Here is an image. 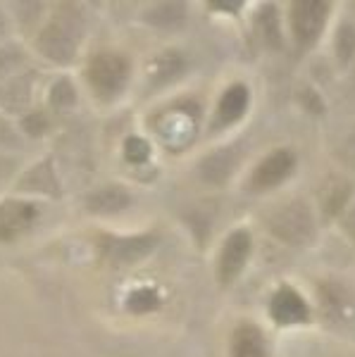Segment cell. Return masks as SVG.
Segmentation results:
<instances>
[{"instance_id": "cell-1", "label": "cell", "mask_w": 355, "mask_h": 357, "mask_svg": "<svg viewBox=\"0 0 355 357\" xmlns=\"http://www.w3.org/2000/svg\"><path fill=\"white\" fill-rule=\"evenodd\" d=\"M267 231L291 248L310 245L317 236V220L308 200L291 198L272 207L267 215Z\"/></svg>"}, {"instance_id": "cell-2", "label": "cell", "mask_w": 355, "mask_h": 357, "mask_svg": "<svg viewBox=\"0 0 355 357\" xmlns=\"http://www.w3.org/2000/svg\"><path fill=\"white\" fill-rule=\"evenodd\" d=\"M79 33H82V17L77 15V10H60L38 36V50L57 65H67L77 55Z\"/></svg>"}, {"instance_id": "cell-3", "label": "cell", "mask_w": 355, "mask_h": 357, "mask_svg": "<svg viewBox=\"0 0 355 357\" xmlns=\"http://www.w3.org/2000/svg\"><path fill=\"white\" fill-rule=\"evenodd\" d=\"M331 5L324 0H299L289 8V24L294 41L301 50L312 48L327 29Z\"/></svg>"}, {"instance_id": "cell-4", "label": "cell", "mask_w": 355, "mask_h": 357, "mask_svg": "<svg viewBox=\"0 0 355 357\" xmlns=\"http://www.w3.org/2000/svg\"><path fill=\"white\" fill-rule=\"evenodd\" d=\"M129 79V65L124 57L119 55H98L91 60L89 65V84L100 98L110 100L127 86Z\"/></svg>"}, {"instance_id": "cell-5", "label": "cell", "mask_w": 355, "mask_h": 357, "mask_svg": "<svg viewBox=\"0 0 355 357\" xmlns=\"http://www.w3.org/2000/svg\"><path fill=\"white\" fill-rule=\"evenodd\" d=\"M296 153L289 151V148H277V151L267 153L260 162L255 165L253 174L248 178V186L253 191H270V188H277L296 172Z\"/></svg>"}, {"instance_id": "cell-6", "label": "cell", "mask_w": 355, "mask_h": 357, "mask_svg": "<svg viewBox=\"0 0 355 357\" xmlns=\"http://www.w3.org/2000/svg\"><path fill=\"white\" fill-rule=\"evenodd\" d=\"M250 250H253V236L246 229H236L225 238L220 250V260H217V279L220 284H234L241 276L243 267L250 260Z\"/></svg>"}, {"instance_id": "cell-7", "label": "cell", "mask_w": 355, "mask_h": 357, "mask_svg": "<svg viewBox=\"0 0 355 357\" xmlns=\"http://www.w3.org/2000/svg\"><path fill=\"white\" fill-rule=\"evenodd\" d=\"M270 319L279 326H301L310 321V305L294 286H279L270 298Z\"/></svg>"}, {"instance_id": "cell-8", "label": "cell", "mask_w": 355, "mask_h": 357, "mask_svg": "<svg viewBox=\"0 0 355 357\" xmlns=\"http://www.w3.org/2000/svg\"><path fill=\"white\" fill-rule=\"evenodd\" d=\"M319 305H322L324 317L334 324H351L355 319L353 296L346 286L336 284V281H327L319 286Z\"/></svg>"}, {"instance_id": "cell-9", "label": "cell", "mask_w": 355, "mask_h": 357, "mask_svg": "<svg viewBox=\"0 0 355 357\" xmlns=\"http://www.w3.org/2000/svg\"><path fill=\"white\" fill-rule=\"evenodd\" d=\"M353 198V183L343 176H327L317 188V203L322 215L327 217H341L348 210V203Z\"/></svg>"}, {"instance_id": "cell-10", "label": "cell", "mask_w": 355, "mask_h": 357, "mask_svg": "<svg viewBox=\"0 0 355 357\" xmlns=\"http://www.w3.org/2000/svg\"><path fill=\"white\" fill-rule=\"evenodd\" d=\"M38 210L27 200H8L0 205V241H13L24 234L31 222L36 220Z\"/></svg>"}, {"instance_id": "cell-11", "label": "cell", "mask_w": 355, "mask_h": 357, "mask_svg": "<svg viewBox=\"0 0 355 357\" xmlns=\"http://www.w3.org/2000/svg\"><path fill=\"white\" fill-rule=\"evenodd\" d=\"M248 100L250 93L243 84H234L222 93L220 102H217V110H215V129H225V126L239 122L243 117L246 110H248Z\"/></svg>"}, {"instance_id": "cell-12", "label": "cell", "mask_w": 355, "mask_h": 357, "mask_svg": "<svg viewBox=\"0 0 355 357\" xmlns=\"http://www.w3.org/2000/svg\"><path fill=\"white\" fill-rule=\"evenodd\" d=\"M232 357H267L262 331L253 324H241L232 336Z\"/></svg>"}, {"instance_id": "cell-13", "label": "cell", "mask_w": 355, "mask_h": 357, "mask_svg": "<svg viewBox=\"0 0 355 357\" xmlns=\"http://www.w3.org/2000/svg\"><path fill=\"white\" fill-rule=\"evenodd\" d=\"M234 165H236V158L229 151L213 153L200 162V176L210 183H225L227 178L232 176Z\"/></svg>"}, {"instance_id": "cell-14", "label": "cell", "mask_w": 355, "mask_h": 357, "mask_svg": "<svg viewBox=\"0 0 355 357\" xmlns=\"http://www.w3.org/2000/svg\"><path fill=\"white\" fill-rule=\"evenodd\" d=\"M129 205V193L124 188H103L96 191L89 198V210L96 215H114V212H122Z\"/></svg>"}, {"instance_id": "cell-15", "label": "cell", "mask_w": 355, "mask_h": 357, "mask_svg": "<svg viewBox=\"0 0 355 357\" xmlns=\"http://www.w3.org/2000/svg\"><path fill=\"white\" fill-rule=\"evenodd\" d=\"M334 55L341 67H351L355 60V24L351 20H343L334 33Z\"/></svg>"}, {"instance_id": "cell-16", "label": "cell", "mask_w": 355, "mask_h": 357, "mask_svg": "<svg viewBox=\"0 0 355 357\" xmlns=\"http://www.w3.org/2000/svg\"><path fill=\"white\" fill-rule=\"evenodd\" d=\"M257 31H260L262 41H265L270 48H282V24H279V15L272 5H265V8L257 13Z\"/></svg>"}, {"instance_id": "cell-17", "label": "cell", "mask_w": 355, "mask_h": 357, "mask_svg": "<svg viewBox=\"0 0 355 357\" xmlns=\"http://www.w3.org/2000/svg\"><path fill=\"white\" fill-rule=\"evenodd\" d=\"M184 17H186V8L184 5H176V3H165L158 5L148 13V22L156 26H181L184 24Z\"/></svg>"}, {"instance_id": "cell-18", "label": "cell", "mask_w": 355, "mask_h": 357, "mask_svg": "<svg viewBox=\"0 0 355 357\" xmlns=\"http://www.w3.org/2000/svg\"><path fill=\"white\" fill-rule=\"evenodd\" d=\"M156 243V238L151 236H143V238H124V241H117L114 245V257L119 262H127V260H139L141 255H146L148 248Z\"/></svg>"}, {"instance_id": "cell-19", "label": "cell", "mask_w": 355, "mask_h": 357, "mask_svg": "<svg viewBox=\"0 0 355 357\" xmlns=\"http://www.w3.org/2000/svg\"><path fill=\"white\" fill-rule=\"evenodd\" d=\"M181 69V55L179 53H165L158 57V82H167Z\"/></svg>"}, {"instance_id": "cell-20", "label": "cell", "mask_w": 355, "mask_h": 357, "mask_svg": "<svg viewBox=\"0 0 355 357\" xmlns=\"http://www.w3.org/2000/svg\"><path fill=\"white\" fill-rule=\"evenodd\" d=\"M74 98H77V93H74V89H72L70 82H57L53 86V91H50V102H53L55 107L72 105Z\"/></svg>"}, {"instance_id": "cell-21", "label": "cell", "mask_w": 355, "mask_h": 357, "mask_svg": "<svg viewBox=\"0 0 355 357\" xmlns=\"http://www.w3.org/2000/svg\"><path fill=\"white\" fill-rule=\"evenodd\" d=\"M336 158H339V162L343 167L355 169V131H351V134L339 143V148H336Z\"/></svg>"}, {"instance_id": "cell-22", "label": "cell", "mask_w": 355, "mask_h": 357, "mask_svg": "<svg viewBox=\"0 0 355 357\" xmlns=\"http://www.w3.org/2000/svg\"><path fill=\"white\" fill-rule=\"evenodd\" d=\"M124 151H127V158L131 160V162H143V160L148 158V143L146 141H141V138H129L127 141V148H124Z\"/></svg>"}, {"instance_id": "cell-23", "label": "cell", "mask_w": 355, "mask_h": 357, "mask_svg": "<svg viewBox=\"0 0 355 357\" xmlns=\"http://www.w3.org/2000/svg\"><path fill=\"white\" fill-rule=\"evenodd\" d=\"M24 129L31 136H38L45 129V117L43 114H29V117L24 119Z\"/></svg>"}, {"instance_id": "cell-24", "label": "cell", "mask_w": 355, "mask_h": 357, "mask_svg": "<svg viewBox=\"0 0 355 357\" xmlns=\"http://www.w3.org/2000/svg\"><path fill=\"white\" fill-rule=\"evenodd\" d=\"M343 231L355 241V205H351L343 212Z\"/></svg>"}, {"instance_id": "cell-25", "label": "cell", "mask_w": 355, "mask_h": 357, "mask_svg": "<svg viewBox=\"0 0 355 357\" xmlns=\"http://www.w3.org/2000/svg\"><path fill=\"white\" fill-rule=\"evenodd\" d=\"M17 60H20V53H17L15 48H3L0 50V72L8 69L10 65H15Z\"/></svg>"}, {"instance_id": "cell-26", "label": "cell", "mask_w": 355, "mask_h": 357, "mask_svg": "<svg viewBox=\"0 0 355 357\" xmlns=\"http://www.w3.org/2000/svg\"><path fill=\"white\" fill-rule=\"evenodd\" d=\"M5 31H8V22H5L3 13H0V36H5Z\"/></svg>"}, {"instance_id": "cell-27", "label": "cell", "mask_w": 355, "mask_h": 357, "mask_svg": "<svg viewBox=\"0 0 355 357\" xmlns=\"http://www.w3.org/2000/svg\"><path fill=\"white\" fill-rule=\"evenodd\" d=\"M353 89H355V74H353Z\"/></svg>"}]
</instances>
